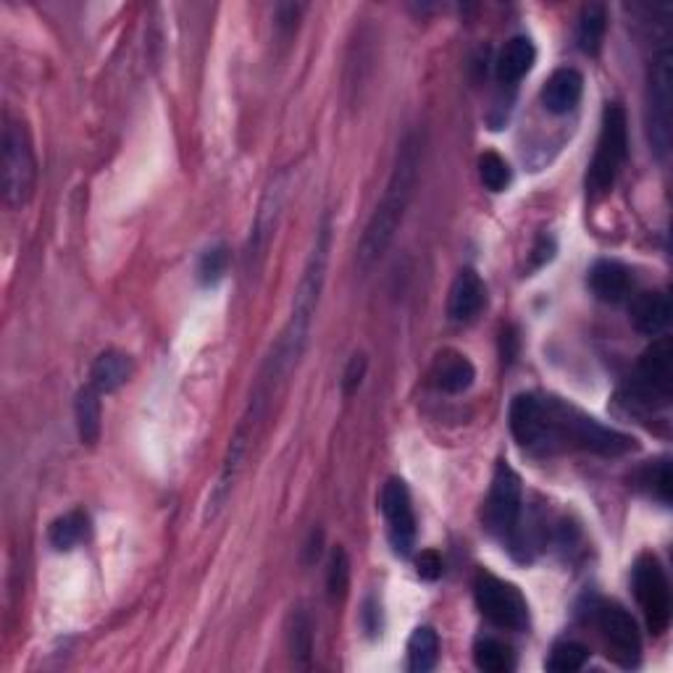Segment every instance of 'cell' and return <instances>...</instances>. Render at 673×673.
<instances>
[{"mask_svg": "<svg viewBox=\"0 0 673 673\" xmlns=\"http://www.w3.org/2000/svg\"><path fill=\"white\" fill-rule=\"evenodd\" d=\"M534 61H537L534 43L524 35L510 37L497 56V80L505 82V85H516V82H521L524 76L531 72Z\"/></svg>", "mask_w": 673, "mask_h": 673, "instance_id": "ac0fdd59", "label": "cell"}, {"mask_svg": "<svg viewBox=\"0 0 673 673\" xmlns=\"http://www.w3.org/2000/svg\"><path fill=\"white\" fill-rule=\"evenodd\" d=\"M134 363L127 352L106 350L95 358L93 369H89V387L98 389L100 395H111L124 387L132 380Z\"/></svg>", "mask_w": 673, "mask_h": 673, "instance_id": "2e32d148", "label": "cell"}, {"mask_svg": "<svg viewBox=\"0 0 673 673\" xmlns=\"http://www.w3.org/2000/svg\"><path fill=\"white\" fill-rule=\"evenodd\" d=\"M100 393L95 387L82 389L80 395H76L74 402V413H76V429H80V440L85 442V445H95V442L100 440V419H103V408H100Z\"/></svg>", "mask_w": 673, "mask_h": 673, "instance_id": "ffe728a7", "label": "cell"}, {"mask_svg": "<svg viewBox=\"0 0 673 673\" xmlns=\"http://www.w3.org/2000/svg\"><path fill=\"white\" fill-rule=\"evenodd\" d=\"M227 264H229V253L224 245L205 250L201 264H197V279H201L203 285H216V281L227 274Z\"/></svg>", "mask_w": 673, "mask_h": 673, "instance_id": "f1b7e54d", "label": "cell"}, {"mask_svg": "<svg viewBox=\"0 0 673 673\" xmlns=\"http://www.w3.org/2000/svg\"><path fill=\"white\" fill-rule=\"evenodd\" d=\"M366 369H369L366 356H363V352H356V356L350 358L348 369H345V374H342V393L345 395L350 397L352 393H358V387L363 384V376H366Z\"/></svg>", "mask_w": 673, "mask_h": 673, "instance_id": "4dcf8cb0", "label": "cell"}, {"mask_svg": "<svg viewBox=\"0 0 673 673\" xmlns=\"http://www.w3.org/2000/svg\"><path fill=\"white\" fill-rule=\"evenodd\" d=\"M629 319L632 324L637 326V332L642 335L656 337L665 329L671 322V300L665 292H639L637 298L632 300L629 308Z\"/></svg>", "mask_w": 673, "mask_h": 673, "instance_id": "e0dca14e", "label": "cell"}, {"mask_svg": "<svg viewBox=\"0 0 673 673\" xmlns=\"http://www.w3.org/2000/svg\"><path fill=\"white\" fill-rule=\"evenodd\" d=\"M486 305V287L473 268H464L450 287L447 298V316L458 324H469Z\"/></svg>", "mask_w": 673, "mask_h": 673, "instance_id": "4fadbf2b", "label": "cell"}, {"mask_svg": "<svg viewBox=\"0 0 673 673\" xmlns=\"http://www.w3.org/2000/svg\"><path fill=\"white\" fill-rule=\"evenodd\" d=\"M479 611L486 621L508 632H524L529 626V605L524 594L508 581L497 579L492 574H479L473 585Z\"/></svg>", "mask_w": 673, "mask_h": 673, "instance_id": "30bf717a", "label": "cell"}, {"mask_svg": "<svg viewBox=\"0 0 673 673\" xmlns=\"http://www.w3.org/2000/svg\"><path fill=\"white\" fill-rule=\"evenodd\" d=\"M473 663L479 671L486 673H508L516 665L513 650L505 642H500L495 637H482L473 645Z\"/></svg>", "mask_w": 673, "mask_h": 673, "instance_id": "cb8c5ba5", "label": "cell"}, {"mask_svg": "<svg viewBox=\"0 0 673 673\" xmlns=\"http://www.w3.org/2000/svg\"><path fill=\"white\" fill-rule=\"evenodd\" d=\"M639 482H642L647 490L656 495L660 503L669 505L671 503V466L669 458H660L658 464H650L642 471V477H639Z\"/></svg>", "mask_w": 673, "mask_h": 673, "instance_id": "83f0119b", "label": "cell"}, {"mask_svg": "<svg viewBox=\"0 0 673 673\" xmlns=\"http://www.w3.org/2000/svg\"><path fill=\"white\" fill-rule=\"evenodd\" d=\"M632 587L637 594L639 608H642L647 629L656 637L669 632L671 626V589L669 579H665L663 566L656 555H642L634 563L632 572Z\"/></svg>", "mask_w": 673, "mask_h": 673, "instance_id": "9c48e42d", "label": "cell"}, {"mask_svg": "<svg viewBox=\"0 0 673 673\" xmlns=\"http://www.w3.org/2000/svg\"><path fill=\"white\" fill-rule=\"evenodd\" d=\"M329 248H332V221L329 216H324L322 227H319L316 242H313L311 255H308V264L303 268V277H300L298 292H295L290 319H287L285 332H281L277 345H274L272 356L292 371L295 363L303 356L308 337H311L313 319H316L319 300H322L324 281H326V264H329Z\"/></svg>", "mask_w": 673, "mask_h": 673, "instance_id": "3957f363", "label": "cell"}, {"mask_svg": "<svg viewBox=\"0 0 673 673\" xmlns=\"http://www.w3.org/2000/svg\"><path fill=\"white\" fill-rule=\"evenodd\" d=\"M589 652L585 645L579 642H572V639H566V642H557L553 647V652H550V660H548V671H555V673H574L579 669H585Z\"/></svg>", "mask_w": 673, "mask_h": 673, "instance_id": "d4e9b609", "label": "cell"}, {"mask_svg": "<svg viewBox=\"0 0 673 673\" xmlns=\"http://www.w3.org/2000/svg\"><path fill=\"white\" fill-rule=\"evenodd\" d=\"M290 647L292 656L298 660L311 658L313 652V632H311V618L303 611H298L292 615V629H290Z\"/></svg>", "mask_w": 673, "mask_h": 673, "instance_id": "f546056e", "label": "cell"}, {"mask_svg": "<svg viewBox=\"0 0 673 673\" xmlns=\"http://www.w3.org/2000/svg\"><path fill=\"white\" fill-rule=\"evenodd\" d=\"M521 508H524V495H521V479L510 466L500 464L492 479L490 495L484 503V527L490 529V534L500 537V540L516 544L518 540V524H521Z\"/></svg>", "mask_w": 673, "mask_h": 673, "instance_id": "8992f818", "label": "cell"}, {"mask_svg": "<svg viewBox=\"0 0 673 673\" xmlns=\"http://www.w3.org/2000/svg\"><path fill=\"white\" fill-rule=\"evenodd\" d=\"M380 508L384 513V521H387L389 544H393L397 555L408 557L416 544V513L413 503H410V492L402 479H389V482L384 484Z\"/></svg>", "mask_w": 673, "mask_h": 673, "instance_id": "7c38bea8", "label": "cell"}, {"mask_svg": "<svg viewBox=\"0 0 673 673\" xmlns=\"http://www.w3.org/2000/svg\"><path fill=\"white\" fill-rule=\"evenodd\" d=\"M432 380L442 393L460 395L477 380V369H473V363L466 356H460V352H442L437 363H434Z\"/></svg>", "mask_w": 673, "mask_h": 673, "instance_id": "d6986e66", "label": "cell"}, {"mask_svg": "<svg viewBox=\"0 0 673 673\" xmlns=\"http://www.w3.org/2000/svg\"><path fill=\"white\" fill-rule=\"evenodd\" d=\"M416 568H419V576L426 581L440 579L442 574V557L434 553V550H424V553L419 555V561H416Z\"/></svg>", "mask_w": 673, "mask_h": 673, "instance_id": "1f68e13d", "label": "cell"}, {"mask_svg": "<svg viewBox=\"0 0 673 673\" xmlns=\"http://www.w3.org/2000/svg\"><path fill=\"white\" fill-rule=\"evenodd\" d=\"M87 534H89V518L82 510H72L50 524L48 540L56 550H74L76 544L87 540Z\"/></svg>", "mask_w": 673, "mask_h": 673, "instance_id": "603a6c76", "label": "cell"}, {"mask_svg": "<svg viewBox=\"0 0 673 673\" xmlns=\"http://www.w3.org/2000/svg\"><path fill=\"white\" fill-rule=\"evenodd\" d=\"M479 179L490 192H503L510 184V166L497 153H484L479 158Z\"/></svg>", "mask_w": 673, "mask_h": 673, "instance_id": "484cf974", "label": "cell"}, {"mask_svg": "<svg viewBox=\"0 0 673 673\" xmlns=\"http://www.w3.org/2000/svg\"><path fill=\"white\" fill-rule=\"evenodd\" d=\"M632 272L618 261H598L589 268V290L602 303H624L632 292Z\"/></svg>", "mask_w": 673, "mask_h": 673, "instance_id": "9a60e30c", "label": "cell"}, {"mask_svg": "<svg viewBox=\"0 0 673 673\" xmlns=\"http://www.w3.org/2000/svg\"><path fill=\"white\" fill-rule=\"evenodd\" d=\"M350 587V557L345 548H335L329 557V572H326V589L332 600H342Z\"/></svg>", "mask_w": 673, "mask_h": 673, "instance_id": "4316f807", "label": "cell"}, {"mask_svg": "<svg viewBox=\"0 0 673 673\" xmlns=\"http://www.w3.org/2000/svg\"><path fill=\"white\" fill-rule=\"evenodd\" d=\"M585 95V76L576 69H557L542 87V106L555 117L572 113Z\"/></svg>", "mask_w": 673, "mask_h": 673, "instance_id": "5bb4252c", "label": "cell"}, {"mask_svg": "<svg viewBox=\"0 0 673 673\" xmlns=\"http://www.w3.org/2000/svg\"><path fill=\"white\" fill-rule=\"evenodd\" d=\"M421 169V140L419 134H408L397 151L393 175H389L387 188H384L382 201L376 203L374 214L366 224L361 242H358V266L366 272L387 253L393 245L395 235L400 232L402 219L408 214V205L413 201L416 184H419Z\"/></svg>", "mask_w": 673, "mask_h": 673, "instance_id": "7a4b0ae2", "label": "cell"}, {"mask_svg": "<svg viewBox=\"0 0 673 673\" xmlns=\"http://www.w3.org/2000/svg\"><path fill=\"white\" fill-rule=\"evenodd\" d=\"M598 629L605 639L608 658H613L621 669H634L642 658V637H639L637 621L618 602H602L594 611Z\"/></svg>", "mask_w": 673, "mask_h": 673, "instance_id": "8fae6325", "label": "cell"}, {"mask_svg": "<svg viewBox=\"0 0 673 673\" xmlns=\"http://www.w3.org/2000/svg\"><path fill=\"white\" fill-rule=\"evenodd\" d=\"M440 660V637L432 626H419L408 639V671L429 673Z\"/></svg>", "mask_w": 673, "mask_h": 673, "instance_id": "44dd1931", "label": "cell"}, {"mask_svg": "<svg viewBox=\"0 0 673 673\" xmlns=\"http://www.w3.org/2000/svg\"><path fill=\"white\" fill-rule=\"evenodd\" d=\"M629 153V121L621 106H608L602 113V130L594 147L592 164L587 171V192L589 197H602L611 192L618 179L621 166Z\"/></svg>", "mask_w": 673, "mask_h": 673, "instance_id": "5b68a950", "label": "cell"}, {"mask_svg": "<svg viewBox=\"0 0 673 673\" xmlns=\"http://www.w3.org/2000/svg\"><path fill=\"white\" fill-rule=\"evenodd\" d=\"M671 48L663 45L652 59L650 82H647V130H650V143L658 158L669 156L671 147Z\"/></svg>", "mask_w": 673, "mask_h": 673, "instance_id": "ba28073f", "label": "cell"}, {"mask_svg": "<svg viewBox=\"0 0 673 673\" xmlns=\"http://www.w3.org/2000/svg\"><path fill=\"white\" fill-rule=\"evenodd\" d=\"M673 389V350L671 339L660 337L639 358L637 382H634L632 400L634 406L665 408L671 402Z\"/></svg>", "mask_w": 673, "mask_h": 673, "instance_id": "52a82bcc", "label": "cell"}, {"mask_svg": "<svg viewBox=\"0 0 673 673\" xmlns=\"http://www.w3.org/2000/svg\"><path fill=\"white\" fill-rule=\"evenodd\" d=\"M605 29H608V14L600 3H589L585 5L579 16V27H576V40H579V48L585 53L594 56L600 53L602 40H605Z\"/></svg>", "mask_w": 673, "mask_h": 673, "instance_id": "7402d4cb", "label": "cell"}, {"mask_svg": "<svg viewBox=\"0 0 673 673\" xmlns=\"http://www.w3.org/2000/svg\"><path fill=\"white\" fill-rule=\"evenodd\" d=\"M3 158H0V169H3V203L11 211L24 208L29 203L32 192L37 182V158L35 147L27 127L16 119H5L3 127Z\"/></svg>", "mask_w": 673, "mask_h": 673, "instance_id": "277c9868", "label": "cell"}, {"mask_svg": "<svg viewBox=\"0 0 673 673\" xmlns=\"http://www.w3.org/2000/svg\"><path fill=\"white\" fill-rule=\"evenodd\" d=\"M510 432L531 455L592 453L618 458L634 450V440L618 429L602 426L579 408L548 395H518L510 402Z\"/></svg>", "mask_w": 673, "mask_h": 673, "instance_id": "6da1fadb", "label": "cell"}]
</instances>
